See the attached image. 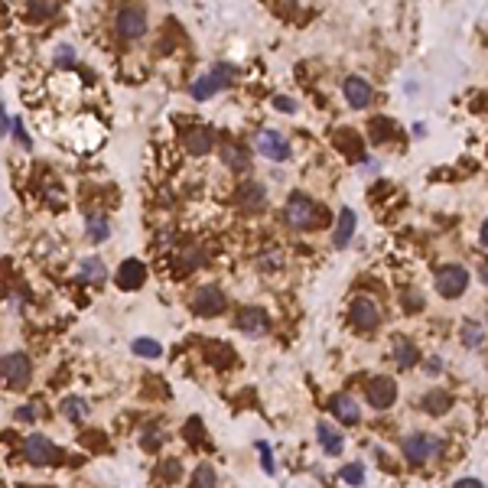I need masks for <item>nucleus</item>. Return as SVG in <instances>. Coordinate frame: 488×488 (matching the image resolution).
I'll use <instances>...</instances> for the list:
<instances>
[{
    "label": "nucleus",
    "mask_w": 488,
    "mask_h": 488,
    "mask_svg": "<svg viewBox=\"0 0 488 488\" xmlns=\"http://www.w3.org/2000/svg\"><path fill=\"white\" fill-rule=\"evenodd\" d=\"M365 397H368V404L374 407V410H387V407L397 401V384L391 378H384V374H381V378H371Z\"/></svg>",
    "instance_id": "9"
},
{
    "label": "nucleus",
    "mask_w": 488,
    "mask_h": 488,
    "mask_svg": "<svg viewBox=\"0 0 488 488\" xmlns=\"http://www.w3.org/2000/svg\"><path fill=\"white\" fill-rule=\"evenodd\" d=\"M78 277L88 280V283H98V286H102L104 280H108V267H104L98 257H85V261L78 264Z\"/></svg>",
    "instance_id": "20"
},
{
    "label": "nucleus",
    "mask_w": 488,
    "mask_h": 488,
    "mask_svg": "<svg viewBox=\"0 0 488 488\" xmlns=\"http://www.w3.org/2000/svg\"><path fill=\"white\" fill-rule=\"evenodd\" d=\"M482 338H485V329H482L479 322L465 319V322H463V346L479 348V346H482Z\"/></svg>",
    "instance_id": "26"
},
{
    "label": "nucleus",
    "mask_w": 488,
    "mask_h": 488,
    "mask_svg": "<svg viewBox=\"0 0 488 488\" xmlns=\"http://www.w3.org/2000/svg\"><path fill=\"white\" fill-rule=\"evenodd\" d=\"M85 231H88L92 241H104V238L111 235L108 219H104V215H88V228H85Z\"/></svg>",
    "instance_id": "27"
},
{
    "label": "nucleus",
    "mask_w": 488,
    "mask_h": 488,
    "mask_svg": "<svg viewBox=\"0 0 488 488\" xmlns=\"http://www.w3.org/2000/svg\"><path fill=\"white\" fill-rule=\"evenodd\" d=\"M235 78V72H231V66H215L209 72V75H202L199 82L193 85V98H199V102H209L215 92H221L228 82Z\"/></svg>",
    "instance_id": "7"
},
{
    "label": "nucleus",
    "mask_w": 488,
    "mask_h": 488,
    "mask_svg": "<svg viewBox=\"0 0 488 488\" xmlns=\"http://www.w3.org/2000/svg\"><path fill=\"white\" fill-rule=\"evenodd\" d=\"M163 479H179V463H163Z\"/></svg>",
    "instance_id": "34"
},
{
    "label": "nucleus",
    "mask_w": 488,
    "mask_h": 488,
    "mask_svg": "<svg viewBox=\"0 0 488 488\" xmlns=\"http://www.w3.org/2000/svg\"><path fill=\"white\" fill-rule=\"evenodd\" d=\"M267 312L261 310V306H244L241 312H238V329H241L244 336H264L267 332Z\"/></svg>",
    "instance_id": "13"
},
{
    "label": "nucleus",
    "mask_w": 488,
    "mask_h": 488,
    "mask_svg": "<svg viewBox=\"0 0 488 488\" xmlns=\"http://www.w3.org/2000/svg\"><path fill=\"white\" fill-rule=\"evenodd\" d=\"M348 316H352V326L362 329V332H374V329L381 326V310L374 300H368V296H355Z\"/></svg>",
    "instance_id": "6"
},
{
    "label": "nucleus",
    "mask_w": 488,
    "mask_h": 488,
    "mask_svg": "<svg viewBox=\"0 0 488 488\" xmlns=\"http://www.w3.org/2000/svg\"><path fill=\"white\" fill-rule=\"evenodd\" d=\"M225 310V293H221L219 286H202L199 293L193 296V312L195 316H219V312Z\"/></svg>",
    "instance_id": "10"
},
{
    "label": "nucleus",
    "mask_w": 488,
    "mask_h": 488,
    "mask_svg": "<svg viewBox=\"0 0 488 488\" xmlns=\"http://www.w3.org/2000/svg\"><path fill=\"white\" fill-rule=\"evenodd\" d=\"M316 433H319V443H322V449H326L329 456H338V453H342V446H346V443H342V437H338V433L329 427V423H319V427H316Z\"/></svg>",
    "instance_id": "24"
},
{
    "label": "nucleus",
    "mask_w": 488,
    "mask_h": 488,
    "mask_svg": "<svg viewBox=\"0 0 488 488\" xmlns=\"http://www.w3.org/2000/svg\"><path fill=\"white\" fill-rule=\"evenodd\" d=\"M23 456H26V463H33V465H52L59 459V449H56L52 439L42 437V433H30L23 443Z\"/></svg>",
    "instance_id": "5"
},
{
    "label": "nucleus",
    "mask_w": 488,
    "mask_h": 488,
    "mask_svg": "<svg viewBox=\"0 0 488 488\" xmlns=\"http://www.w3.org/2000/svg\"><path fill=\"white\" fill-rule=\"evenodd\" d=\"M482 244H485V248H488V221H485V225H482Z\"/></svg>",
    "instance_id": "40"
},
{
    "label": "nucleus",
    "mask_w": 488,
    "mask_h": 488,
    "mask_svg": "<svg viewBox=\"0 0 488 488\" xmlns=\"http://www.w3.org/2000/svg\"><path fill=\"white\" fill-rule=\"evenodd\" d=\"M329 410H332V417H336L338 423H346V427H355V423L362 420V410H358V404H355L348 394H332Z\"/></svg>",
    "instance_id": "14"
},
{
    "label": "nucleus",
    "mask_w": 488,
    "mask_h": 488,
    "mask_svg": "<svg viewBox=\"0 0 488 488\" xmlns=\"http://www.w3.org/2000/svg\"><path fill=\"white\" fill-rule=\"evenodd\" d=\"M469 286V270L459 267V264H443L437 267V293L446 296V300H456V296L465 293Z\"/></svg>",
    "instance_id": "2"
},
{
    "label": "nucleus",
    "mask_w": 488,
    "mask_h": 488,
    "mask_svg": "<svg viewBox=\"0 0 488 488\" xmlns=\"http://www.w3.org/2000/svg\"><path fill=\"white\" fill-rule=\"evenodd\" d=\"M183 143L193 157H205V153H212V147H215V137H212V130H205V127H195V130L185 134Z\"/></svg>",
    "instance_id": "16"
},
{
    "label": "nucleus",
    "mask_w": 488,
    "mask_h": 488,
    "mask_svg": "<svg viewBox=\"0 0 488 488\" xmlns=\"http://www.w3.org/2000/svg\"><path fill=\"white\" fill-rule=\"evenodd\" d=\"M62 417L72 423L85 420V417H88V404H85L82 397H66V401H62Z\"/></svg>",
    "instance_id": "25"
},
{
    "label": "nucleus",
    "mask_w": 488,
    "mask_h": 488,
    "mask_svg": "<svg viewBox=\"0 0 488 488\" xmlns=\"http://www.w3.org/2000/svg\"><path fill=\"white\" fill-rule=\"evenodd\" d=\"M257 449H261V456H264V472H274V463H270V449H267V443H257Z\"/></svg>",
    "instance_id": "36"
},
{
    "label": "nucleus",
    "mask_w": 488,
    "mask_h": 488,
    "mask_svg": "<svg viewBox=\"0 0 488 488\" xmlns=\"http://www.w3.org/2000/svg\"><path fill=\"white\" fill-rule=\"evenodd\" d=\"M221 160H225L228 169H235V173H248V153H244V147H238V143H225L221 147Z\"/></svg>",
    "instance_id": "21"
},
{
    "label": "nucleus",
    "mask_w": 488,
    "mask_h": 488,
    "mask_svg": "<svg viewBox=\"0 0 488 488\" xmlns=\"http://www.w3.org/2000/svg\"><path fill=\"white\" fill-rule=\"evenodd\" d=\"M13 137H17V140L23 143V147H30V137H26V130H23V127H20V121H17V124H13Z\"/></svg>",
    "instance_id": "37"
},
{
    "label": "nucleus",
    "mask_w": 488,
    "mask_h": 488,
    "mask_svg": "<svg viewBox=\"0 0 488 488\" xmlns=\"http://www.w3.org/2000/svg\"><path fill=\"white\" fill-rule=\"evenodd\" d=\"M130 348H134V355H140V358H160L163 355V346L157 338H137Z\"/></svg>",
    "instance_id": "28"
},
{
    "label": "nucleus",
    "mask_w": 488,
    "mask_h": 488,
    "mask_svg": "<svg viewBox=\"0 0 488 488\" xmlns=\"http://www.w3.org/2000/svg\"><path fill=\"white\" fill-rule=\"evenodd\" d=\"M342 92H346V102L352 104L355 111H365L371 102H374V92H371V85L358 75H348L346 85H342Z\"/></svg>",
    "instance_id": "12"
},
{
    "label": "nucleus",
    "mask_w": 488,
    "mask_h": 488,
    "mask_svg": "<svg viewBox=\"0 0 488 488\" xmlns=\"http://www.w3.org/2000/svg\"><path fill=\"white\" fill-rule=\"evenodd\" d=\"M449 407H453V397H449L446 391H429V394L423 397V410H427L429 417H443Z\"/></svg>",
    "instance_id": "22"
},
{
    "label": "nucleus",
    "mask_w": 488,
    "mask_h": 488,
    "mask_svg": "<svg viewBox=\"0 0 488 488\" xmlns=\"http://www.w3.org/2000/svg\"><path fill=\"white\" fill-rule=\"evenodd\" d=\"M352 231H355V212L342 209L338 212V225H336V231H332V244H336V248H346V244L352 241Z\"/></svg>",
    "instance_id": "19"
},
{
    "label": "nucleus",
    "mask_w": 488,
    "mask_h": 488,
    "mask_svg": "<svg viewBox=\"0 0 488 488\" xmlns=\"http://www.w3.org/2000/svg\"><path fill=\"white\" fill-rule=\"evenodd\" d=\"M394 362H397V368H413V365L420 362V352H417V346H413L410 338H404V336L394 338Z\"/></svg>",
    "instance_id": "17"
},
{
    "label": "nucleus",
    "mask_w": 488,
    "mask_h": 488,
    "mask_svg": "<svg viewBox=\"0 0 488 488\" xmlns=\"http://www.w3.org/2000/svg\"><path fill=\"white\" fill-rule=\"evenodd\" d=\"M439 453H443V443L427 437V433H413V437L404 439V456H407V463H413V465H423L427 459H433Z\"/></svg>",
    "instance_id": "4"
},
{
    "label": "nucleus",
    "mask_w": 488,
    "mask_h": 488,
    "mask_svg": "<svg viewBox=\"0 0 488 488\" xmlns=\"http://www.w3.org/2000/svg\"><path fill=\"white\" fill-rule=\"evenodd\" d=\"M338 479L348 482V485H362V482H365V465H362V463L342 465V472H338Z\"/></svg>",
    "instance_id": "30"
},
{
    "label": "nucleus",
    "mask_w": 488,
    "mask_h": 488,
    "mask_svg": "<svg viewBox=\"0 0 488 488\" xmlns=\"http://www.w3.org/2000/svg\"><path fill=\"white\" fill-rule=\"evenodd\" d=\"M160 443H163L160 429H147V437L140 439V446H143V449H160Z\"/></svg>",
    "instance_id": "32"
},
{
    "label": "nucleus",
    "mask_w": 488,
    "mask_h": 488,
    "mask_svg": "<svg viewBox=\"0 0 488 488\" xmlns=\"http://www.w3.org/2000/svg\"><path fill=\"white\" fill-rule=\"evenodd\" d=\"M72 62H75V49H72L68 42L56 46V52H52V66L56 68H72Z\"/></svg>",
    "instance_id": "29"
},
{
    "label": "nucleus",
    "mask_w": 488,
    "mask_h": 488,
    "mask_svg": "<svg viewBox=\"0 0 488 488\" xmlns=\"http://www.w3.org/2000/svg\"><path fill=\"white\" fill-rule=\"evenodd\" d=\"M143 277H147V270H143V264L140 261H124L118 267V286L121 290H137V286L143 283Z\"/></svg>",
    "instance_id": "15"
},
{
    "label": "nucleus",
    "mask_w": 488,
    "mask_h": 488,
    "mask_svg": "<svg viewBox=\"0 0 488 488\" xmlns=\"http://www.w3.org/2000/svg\"><path fill=\"white\" fill-rule=\"evenodd\" d=\"M17 420H23V423L36 420V410H33V404H26V407H23V410H17Z\"/></svg>",
    "instance_id": "35"
},
{
    "label": "nucleus",
    "mask_w": 488,
    "mask_h": 488,
    "mask_svg": "<svg viewBox=\"0 0 488 488\" xmlns=\"http://www.w3.org/2000/svg\"><path fill=\"white\" fill-rule=\"evenodd\" d=\"M274 108H280V111H293L296 104H293V102H286V98H274Z\"/></svg>",
    "instance_id": "39"
},
{
    "label": "nucleus",
    "mask_w": 488,
    "mask_h": 488,
    "mask_svg": "<svg viewBox=\"0 0 488 488\" xmlns=\"http://www.w3.org/2000/svg\"><path fill=\"white\" fill-rule=\"evenodd\" d=\"M482 283L488 286V264H485V267H482Z\"/></svg>",
    "instance_id": "41"
},
{
    "label": "nucleus",
    "mask_w": 488,
    "mask_h": 488,
    "mask_svg": "<svg viewBox=\"0 0 488 488\" xmlns=\"http://www.w3.org/2000/svg\"><path fill=\"white\" fill-rule=\"evenodd\" d=\"M283 219H286V225L290 228L303 231V228L319 225V209H316V202H312L310 195L293 193L290 195V202H286V209H283Z\"/></svg>",
    "instance_id": "1"
},
{
    "label": "nucleus",
    "mask_w": 488,
    "mask_h": 488,
    "mask_svg": "<svg viewBox=\"0 0 488 488\" xmlns=\"http://www.w3.org/2000/svg\"><path fill=\"white\" fill-rule=\"evenodd\" d=\"M238 199H241V205L248 212H261L264 205V185L261 183H244L241 189H238Z\"/></svg>",
    "instance_id": "18"
},
{
    "label": "nucleus",
    "mask_w": 488,
    "mask_h": 488,
    "mask_svg": "<svg viewBox=\"0 0 488 488\" xmlns=\"http://www.w3.org/2000/svg\"><path fill=\"white\" fill-rule=\"evenodd\" d=\"M10 130V118H7V111H4V104H0V137Z\"/></svg>",
    "instance_id": "38"
},
{
    "label": "nucleus",
    "mask_w": 488,
    "mask_h": 488,
    "mask_svg": "<svg viewBox=\"0 0 488 488\" xmlns=\"http://www.w3.org/2000/svg\"><path fill=\"white\" fill-rule=\"evenodd\" d=\"M118 33L124 39H140L147 33V13L140 7H121L118 13Z\"/></svg>",
    "instance_id": "11"
},
{
    "label": "nucleus",
    "mask_w": 488,
    "mask_h": 488,
    "mask_svg": "<svg viewBox=\"0 0 488 488\" xmlns=\"http://www.w3.org/2000/svg\"><path fill=\"white\" fill-rule=\"evenodd\" d=\"M26 13L30 20H49L59 13V0H26Z\"/></svg>",
    "instance_id": "23"
},
{
    "label": "nucleus",
    "mask_w": 488,
    "mask_h": 488,
    "mask_svg": "<svg viewBox=\"0 0 488 488\" xmlns=\"http://www.w3.org/2000/svg\"><path fill=\"white\" fill-rule=\"evenodd\" d=\"M193 482H195V485H215V482H219V475H215V469H212V465H199V469H195V475H193Z\"/></svg>",
    "instance_id": "31"
},
{
    "label": "nucleus",
    "mask_w": 488,
    "mask_h": 488,
    "mask_svg": "<svg viewBox=\"0 0 488 488\" xmlns=\"http://www.w3.org/2000/svg\"><path fill=\"white\" fill-rule=\"evenodd\" d=\"M30 374H33V365L23 352H10L0 358V378L7 381L10 387H26L30 384Z\"/></svg>",
    "instance_id": "3"
},
{
    "label": "nucleus",
    "mask_w": 488,
    "mask_h": 488,
    "mask_svg": "<svg viewBox=\"0 0 488 488\" xmlns=\"http://www.w3.org/2000/svg\"><path fill=\"white\" fill-rule=\"evenodd\" d=\"M254 147H257L261 157H267V160H274V163L290 160V143H286V137L280 134V130H261L257 140H254Z\"/></svg>",
    "instance_id": "8"
},
{
    "label": "nucleus",
    "mask_w": 488,
    "mask_h": 488,
    "mask_svg": "<svg viewBox=\"0 0 488 488\" xmlns=\"http://www.w3.org/2000/svg\"><path fill=\"white\" fill-rule=\"evenodd\" d=\"M404 310L407 312H420L423 310V296L420 293H404Z\"/></svg>",
    "instance_id": "33"
}]
</instances>
